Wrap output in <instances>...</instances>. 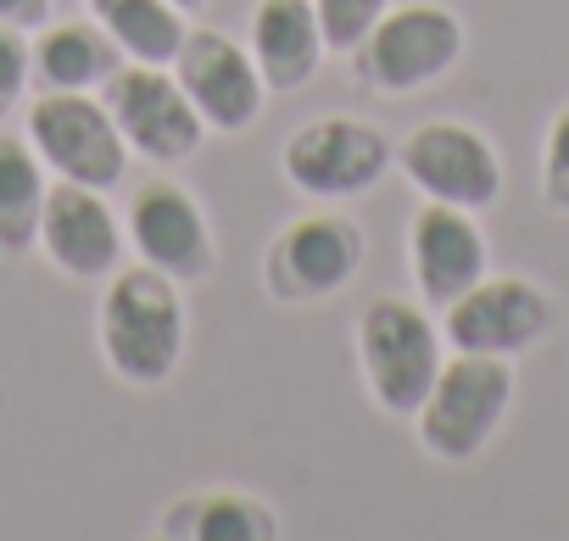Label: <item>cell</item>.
I'll list each match as a JSON object with an SVG mask.
<instances>
[{
  "mask_svg": "<svg viewBox=\"0 0 569 541\" xmlns=\"http://www.w3.org/2000/svg\"><path fill=\"white\" fill-rule=\"evenodd\" d=\"M96 347L118 385H168L190 347V308L184 285L157 274L151 262H123L96 308Z\"/></svg>",
  "mask_w": 569,
  "mask_h": 541,
  "instance_id": "obj_1",
  "label": "cell"
},
{
  "mask_svg": "<svg viewBox=\"0 0 569 541\" xmlns=\"http://www.w3.org/2000/svg\"><path fill=\"white\" fill-rule=\"evenodd\" d=\"M352 352H358V374H363L369 402L386 419H413L419 402L430 397L441 363H447V335L425 302L375 297L352 324Z\"/></svg>",
  "mask_w": 569,
  "mask_h": 541,
  "instance_id": "obj_2",
  "label": "cell"
},
{
  "mask_svg": "<svg viewBox=\"0 0 569 541\" xmlns=\"http://www.w3.org/2000/svg\"><path fill=\"white\" fill-rule=\"evenodd\" d=\"M513 408V358L447 352L430 397L413 413V435L436 463H475Z\"/></svg>",
  "mask_w": 569,
  "mask_h": 541,
  "instance_id": "obj_3",
  "label": "cell"
},
{
  "mask_svg": "<svg viewBox=\"0 0 569 541\" xmlns=\"http://www.w3.org/2000/svg\"><path fill=\"white\" fill-rule=\"evenodd\" d=\"M463 18L441 0H391L386 18L358 40L352 51V73L375 90V96H419L430 84H441L458 62H463Z\"/></svg>",
  "mask_w": 569,
  "mask_h": 541,
  "instance_id": "obj_4",
  "label": "cell"
},
{
  "mask_svg": "<svg viewBox=\"0 0 569 541\" xmlns=\"http://www.w3.org/2000/svg\"><path fill=\"white\" fill-rule=\"evenodd\" d=\"M369 262V234L341 207H313L291 218L262 251V291L279 308H308L341 297Z\"/></svg>",
  "mask_w": 569,
  "mask_h": 541,
  "instance_id": "obj_5",
  "label": "cell"
},
{
  "mask_svg": "<svg viewBox=\"0 0 569 541\" xmlns=\"http://www.w3.org/2000/svg\"><path fill=\"white\" fill-rule=\"evenodd\" d=\"M397 168V140L352 112L313 118L291 129V140L279 146V173L297 196L308 201H352L369 196L386 173Z\"/></svg>",
  "mask_w": 569,
  "mask_h": 541,
  "instance_id": "obj_6",
  "label": "cell"
},
{
  "mask_svg": "<svg viewBox=\"0 0 569 541\" xmlns=\"http://www.w3.org/2000/svg\"><path fill=\"white\" fill-rule=\"evenodd\" d=\"M23 134L51 179H73L107 196L129 179V146L101 90H40L23 112Z\"/></svg>",
  "mask_w": 569,
  "mask_h": 541,
  "instance_id": "obj_7",
  "label": "cell"
},
{
  "mask_svg": "<svg viewBox=\"0 0 569 541\" xmlns=\"http://www.w3.org/2000/svg\"><path fill=\"white\" fill-rule=\"evenodd\" d=\"M397 168L425 201H447V207H469V212L497 207L502 184H508L497 140L463 118H430L413 134H402Z\"/></svg>",
  "mask_w": 569,
  "mask_h": 541,
  "instance_id": "obj_8",
  "label": "cell"
},
{
  "mask_svg": "<svg viewBox=\"0 0 569 541\" xmlns=\"http://www.w3.org/2000/svg\"><path fill=\"white\" fill-rule=\"evenodd\" d=\"M101 101L129 146V157L151 162V168H173L190 162L207 140L201 112L190 107V96L179 90L173 68H151V62H123L107 84Z\"/></svg>",
  "mask_w": 569,
  "mask_h": 541,
  "instance_id": "obj_9",
  "label": "cell"
},
{
  "mask_svg": "<svg viewBox=\"0 0 569 541\" xmlns=\"http://www.w3.org/2000/svg\"><path fill=\"white\" fill-rule=\"evenodd\" d=\"M558 324V302L547 285L525 274H486L458 302L441 308L447 352H480V358H525L536 352Z\"/></svg>",
  "mask_w": 569,
  "mask_h": 541,
  "instance_id": "obj_10",
  "label": "cell"
},
{
  "mask_svg": "<svg viewBox=\"0 0 569 541\" xmlns=\"http://www.w3.org/2000/svg\"><path fill=\"white\" fill-rule=\"evenodd\" d=\"M129 246L140 262H151L157 274L179 280V285H201L218 268V240H212V218L201 207V196L168 173H151L134 184L129 196Z\"/></svg>",
  "mask_w": 569,
  "mask_h": 541,
  "instance_id": "obj_11",
  "label": "cell"
},
{
  "mask_svg": "<svg viewBox=\"0 0 569 541\" xmlns=\"http://www.w3.org/2000/svg\"><path fill=\"white\" fill-rule=\"evenodd\" d=\"M34 251L73 285H107L123 268L129 229L112 212L107 190H90V184H73V179H51Z\"/></svg>",
  "mask_w": 569,
  "mask_h": 541,
  "instance_id": "obj_12",
  "label": "cell"
},
{
  "mask_svg": "<svg viewBox=\"0 0 569 541\" xmlns=\"http://www.w3.org/2000/svg\"><path fill=\"white\" fill-rule=\"evenodd\" d=\"M168 68H173L179 90L190 96V107L201 112L207 134H246L262 118L268 84H262L251 51L240 40H229L223 29H190Z\"/></svg>",
  "mask_w": 569,
  "mask_h": 541,
  "instance_id": "obj_13",
  "label": "cell"
},
{
  "mask_svg": "<svg viewBox=\"0 0 569 541\" xmlns=\"http://www.w3.org/2000/svg\"><path fill=\"white\" fill-rule=\"evenodd\" d=\"M408 274L430 313H441L475 280H486L491 240L480 229V212L447 207V201H419V212L408 218Z\"/></svg>",
  "mask_w": 569,
  "mask_h": 541,
  "instance_id": "obj_14",
  "label": "cell"
},
{
  "mask_svg": "<svg viewBox=\"0 0 569 541\" xmlns=\"http://www.w3.org/2000/svg\"><path fill=\"white\" fill-rule=\"evenodd\" d=\"M246 51L268 84V96H297L319 79L330 46L313 18V0H257L246 23Z\"/></svg>",
  "mask_w": 569,
  "mask_h": 541,
  "instance_id": "obj_15",
  "label": "cell"
},
{
  "mask_svg": "<svg viewBox=\"0 0 569 541\" xmlns=\"http://www.w3.org/2000/svg\"><path fill=\"white\" fill-rule=\"evenodd\" d=\"M157 535L162 541H273L279 513H273V502H262L251 491L207 485V491L168 502L157 519Z\"/></svg>",
  "mask_w": 569,
  "mask_h": 541,
  "instance_id": "obj_16",
  "label": "cell"
},
{
  "mask_svg": "<svg viewBox=\"0 0 569 541\" xmlns=\"http://www.w3.org/2000/svg\"><path fill=\"white\" fill-rule=\"evenodd\" d=\"M123 68V51L96 18L46 23L34 34V84L40 90H101Z\"/></svg>",
  "mask_w": 569,
  "mask_h": 541,
  "instance_id": "obj_17",
  "label": "cell"
},
{
  "mask_svg": "<svg viewBox=\"0 0 569 541\" xmlns=\"http://www.w3.org/2000/svg\"><path fill=\"white\" fill-rule=\"evenodd\" d=\"M46 190H51V173H46L40 151L29 146V134L0 129V257L7 262L34 257Z\"/></svg>",
  "mask_w": 569,
  "mask_h": 541,
  "instance_id": "obj_18",
  "label": "cell"
},
{
  "mask_svg": "<svg viewBox=\"0 0 569 541\" xmlns=\"http://www.w3.org/2000/svg\"><path fill=\"white\" fill-rule=\"evenodd\" d=\"M84 12L112 34V46L123 51V62H151L168 68L190 34V18L173 0H84Z\"/></svg>",
  "mask_w": 569,
  "mask_h": 541,
  "instance_id": "obj_19",
  "label": "cell"
},
{
  "mask_svg": "<svg viewBox=\"0 0 569 541\" xmlns=\"http://www.w3.org/2000/svg\"><path fill=\"white\" fill-rule=\"evenodd\" d=\"M386 7H391V0H313V18L325 29L330 57H352L358 40L386 18Z\"/></svg>",
  "mask_w": 569,
  "mask_h": 541,
  "instance_id": "obj_20",
  "label": "cell"
},
{
  "mask_svg": "<svg viewBox=\"0 0 569 541\" xmlns=\"http://www.w3.org/2000/svg\"><path fill=\"white\" fill-rule=\"evenodd\" d=\"M34 90V34L0 23V118L18 112Z\"/></svg>",
  "mask_w": 569,
  "mask_h": 541,
  "instance_id": "obj_21",
  "label": "cell"
},
{
  "mask_svg": "<svg viewBox=\"0 0 569 541\" xmlns=\"http://www.w3.org/2000/svg\"><path fill=\"white\" fill-rule=\"evenodd\" d=\"M541 201L569 218V101L552 112L541 134Z\"/></svg>",
  "mask_w": 569,
  "mask_h": 541,
  "instance_id": "obj_22",
  "label": "cell"
},
{
  "mask_svg": "<svg viewBox=\"0 0 569 541\" xmlns=\"http://www.w3.org/2000/svg\"><path fill=\"white\" fill-rule=\"evenodd\" d=\"M51 18H57V0H0V23H7V29L40 34Z\"/></svg>",
  "mask_w": 569,
  "mask_h": 541,
  "instance_id": "obj_23",
  "label": "cell"
},
{
  "mask_svg": "<svg viewBox=\"0 0 569 541\" xmlns=\"http://www.w3.org/2000/svg\"><path fill=\"white\" fill-rule=\"evenodd\" d=\"M173 7H179V12H184V18H201V12H207V7H212V0H173Z\"/></svg>",
  "mask_w": 569,
  "mask_h": 541,
  "instance_id": "obj_24",
  "label": "cell"
}]
</instances>
